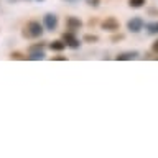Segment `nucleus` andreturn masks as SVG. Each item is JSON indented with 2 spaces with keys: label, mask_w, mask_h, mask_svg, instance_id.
<instances>
[{
  "label": "nucleus",
  "mask_w": 158,
  "mask_h": 158,
  "mask_svg": "<svg viewBox=\"0 0 158 158\" xmlns=\"http://www.w3.org/2000/svg\"><path fill=\"white\" fill-rule=\"evenodd\" d=\"M101 27H102V30H106V31L115 33V31H118V28H120V23H118V20L115 17H107L101 23Z\"/></svg>",
  "instance_id": "nucleus-2"
},
{
  "label": "nucleus",
  "mask_w": 158,
  "mask_h": 158,
  "mask_svg": "<svg viewBox=\"0 0 158 158\" xmlns=\"http://www.w3.org/2000/svg\"><path fill=\"white\" fill-rule=\"evenodd\" d=\"M152 49H153V51H155V53L158 54V40H156V41H153V44H152Z\"/></svg>",
  "instance_id": "nucleus-18"
},
{
  "label": "nucleus",
  "mask_w": 158,
  "mask_h": 158,
  "mask_svg": "<svg viewBox=\"0 0 158 158\" xmlns=\"http://www.w3.org/2000/svg\"><path fill=\"white\" fill-rule=\"evenodd\" d=\"M48 46L51 51H63V49H66V43H64L63 40H54V41H51Z\"/></svg>",
  "instance_id": "nucleus-8"
},
{
  "label": "nucleus",
  "mask_w": 158,
  "mask_h": 158,
  "mask_svg": "<svg viewBox=\"0 0 158 158\" xmlns=\"http://www.w3.org/2000/svg\"><path fill=\"white\" fill-rule=\"evenodd\" d=\"M36 2H43V0H36Z\"/></svg>",
  "instance_id": "nucleus-19"
},
{
  "label": "nucleus",
  "mask_w": 158,
  "mask_h": 158,
  "mask_svg": "<svg viewBox=\"0 0 158 158\" xmlns=\"http://www.w3.org/2000/svg\"><path fill=\"white\" fill-rule=\"evenodd\" d=\"M82 41L84 43H97L99 41V36H97V35H92V33H86L82 36Z\"/></svg>",
  "instance_id": "nucleus-10"
},
{
  "label": "nucleus",
  "mask_w": 158,
  "mask_h": 158,
  "mask_svg": "<svg viewBox=\"0 0 158 158\" xmlns=\"http://www.w3.org/2000/svg\"><path fill=\"white\" fill-rule=\"evenodd\" d=\"M10 59H17V61H27V56H25L23 53H20V51H12L10 53Z\"/></svg>",
  "instance_id": "nucleus-12"
},
{
  "label": "nucleus",
  "mask_w": 158,
  "mask_h": 158,
  "mask_svg": "<svg viewBox=\"0 0 158 158\" xmlns=\"http://www.w3.org/2000/svg\"><path fill=\"white\" fill-rule=\"evenodd\" d=\"M87 3L91 5V7H99V3H101V0H87Z\"/></svg>",
  "instance_id": "nucleus-16"
},
{
  "label": "nucleus",
  "mask_w": 158,
  "mask_h": 158,
  "mask_svg": "<svg viewBox=\"0 0 158 158\" xmlns=\"http://www.w3.org/2000/svg\"><path fill=\"white\" fill-rule=\"evenodd\" d=\"M120 40H123V35H114V36L110 38V41L112 43H117V41H120Z\"/></svg>",
  "instance_id": "nucleus-15"
},
{
  "label": "nucleus",
  "mask_w": 158,
  "mask_h": 158,
  "mask_svg": "<svg viewBox=\"0 0 158 158\" xmlns=\"http://www.w3.org/2000/svg\"><path fill=\"white\" fill-rule=\"evenodd\" d=\"M147 3V0H128V7L132 8H142Z\"/></svg>",
  "instance_id": "nucleus-13"
},
{
  "label": "nucleus",
  "mask_w": 158,
  "mask_h": 158,
  "mask_svg": "<svg viewBox=\"0 0 158 158\" xmlns=\"http://www.w3.org/2000/svg\"><path fill=\"white\" fill-rule=\"evenodd\" d=\"M43 31H44L43 23H40L38 20H30V22L23 27L22 36L28 38V40H33V38H40L43 35Z\"/></svg>",
  "instance_id": "nucleus-1"
},
{
  "label": "nucleus",
  "mask_w": 158,
  "mask_h": 158,
  "mask_svg": "<svg viewBox=\"0 0 158 158\" xmlns=\"http://www.w3.org/2000/svg\"><path fill=\"white\" fill-rule=\"evenodd\" d=\"M66 27H68V30H71V31H76V30H79L82 27V22L79 17H68Z\"/></svg>",
  "instance_id": "nucleus-7"
},
{
  "label": "nucleus",
  "mask_w": 158,
  "mask_h": 158,
  "mask_svg": "<svg viewBox=\"0 0 158 158\" xmlns=\"http://www.w3.org/2000/svg\"><path fill=\"white\" fill-rule=\"evenodd\" d=\"M38 49H44V43H35L28 48V53L30 51H38Z\"/></svg>",
  "instance_id": "nucleus-14"
},
{
  "label": "nucleus",
  "mask_w": 158,
  "mask_h": 158,
  "mask_svg": "<svg viewBox=\"0 0 158 158\" xmlns=\"http://www.w3.org/2000/svg\"><path fill=\"white\" fill-rule=\"evenodd\" d=\"M43 27L48 31H54L58 28V17L54 13H46L43 17Z\"/></svg>",
  "instance_id": "nucleus-5"
},
{
  "label": "nucleus",
  "mask_w": 158,
  "mask_h": 158,
  "mask_svg": "<svg viewBox=\"0 0 158 158\" xmlns=\"http://www.w3.org/2000/svg\"><path fill=\"white\" fill-rule=\"evenodd\" d=\"M69 2H73V0H69Z\"/></svg>",
  "instance_id": "nucleus-20"
},
{
  "label": "nucleus",
  "mask_w": 158,
  "mask_h": 158,
  "mask_svg": "<svg viewBox=\"0 0 158 158\" xmlns=\"http://www.w3.org/2000/svg\"><path fill=\"white\" fill-rule=\"evenodd\" d=\"M44 56H46V54H44L43 49H38V51H30V54L27 58L30 61H41V59H44Z\"/></svg>",
  "instance_id": "nucleus-9"
},
{
  "label": "nucleus",
  "mask_w": 158,
  "mask_h": 158,
  "mask_svg": "<svg viewBox=\"0 0 158 158\" xmlns=\"http://www.w3.org/2000/svg\"><path fill=\"white\" fill-rule=\"evenodd\" d=\"M145 28H147V31L150 35H158V22L148 23V25H145Z\"/></svg>",
  "instance_id": "nucleus-11"
},
{
  "label": "nucleus",
  "mask_w": 158,
  "mask_h": 158,
  "mask_svg": "<svg viewBox=\"0 0 158 158\" xmlns=\"http://www.w3.org/2000/svg\"><path fill=\"white\" fill-rule=\"evenodd\" d=\"M63 41L66 43L68 48H73V49H77L81 46V41L76 38V35H74V31H71V30L66 33H63Z\"/></svg>",
  "instance_id": "nucleus-4"
},
{
  "label": "nucleus",
  "mask_w": 158,
  "mask_h": 158,
  "mask_svg": "<svg viewBox=\"0 0 158 158\" xmlns=\"http://www.w3.org/2000/svg\"><path fill=\"white\" fill-rule=\"evenodd\" d=\"M138 58V51L137 49H132V51H123V53H118L115 59L117 61H132V59H137Z\"/></svg>",
  "instance_id": "nucleus-6"
},
{
  "label": "nucleus",
  "mask_w": 158,
  "mask_h": 158,
  "mask_svg": "<svg viewBox=\"0 0 158 158\" xmlns=\"http://www.w3.org/2000/svg\"><path fill=\"white\" fill-rule=\"evenodd\" d=\"M143 27H145V22L140 17H133L127 22V30L132 33H140L143 30Z\"/></svg>",
  "instance_id": "nucleus-3"
},
{
  "label": "nucleus",
  "mask_w": 158,
  "mask_h": 158,
  "mask_svg": "<svg viewBox=\"0 0 158 158\" xmlns=\"http://www.w3.org/2000/svg\"><path fill=\"white\" fill-rule=\"evenodd\" d=\"M53 61H66V56H53Z\"/></svg>",
  "instance_id": "nucleus-17"
}]
</instances>
